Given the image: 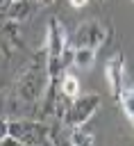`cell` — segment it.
<instances>
[{
	"mask_svg": "<svg viewBox=\"0 0 134 146\" xmlns=\"http://www.w3.org/2000/svg\"><path fill=\"white\" fill-rule=\"evenodd\" d=\"M118 100H120V107H123V112H125V116L134 123V89H123V94L118 96Z\"/></svg>",
	"mask_w": 134,
	"mask_h": 146,
	"instance_id": "obj_11",
	"label": "cell"
},
{
	"mask_svg": "<svg viewBox=\"0 0 134 146\" xmlns=\"http://www.w3.org/2000/svg\"><path fill=\"white\" fill-rule=\"evenodd\" d=\"M59 91L66 94L68 98H75L79 94V80L73 73H61V78H59Z\"/></svg>",
	"mask_w": 134,
	"mask_h": 146,
	"instance_id": "obj_9",
	"label": "cell"
},
{
	"mask_svg": "<svg viewBox=\"0 0 134 146\" xmlns=\"http://www.w3.org/2000/svg\"><path fill=\"white\" fill-rule=\"evenodd\" d=\"M7 137H9V121L0 116V144L7 141Z\"/></svg>",
	"mask_w": 134,
	"mask_h": 146,
	"instance_id": "obj_12",
	"label": "cell"
},
{
	"mask_svg": "<svg viewBox=\"0 0 134 146\" xmlns=\"http://www.w3.org/2000/svg\"><path fill=\"white\" fill-rule=\"evenodd\" d=\"M50 80L52 78L48 75V52L43 48L41 50V57H36L16 78V96L23 103H39L43 98V94L48 91Z\"/></svg>",
	"mask_w": 134,
	"mask_h": 146,
	"instance_id": "obj_1",
	"label": "cell"
},
{
	"mask_svg": "<svg viewBox=\"0 0 134 146\" xmlns=\"http://www.w3.org/2000/svg\"><path fill=\"white\" fill-rule=\"evenodd\" d=\"M39 7L41 5L36 0H14L11 7H9V11H7V18L14 21V23H23V21L32 18Z\"/></svg>",
	"mask_w": 134,
	"mask_h": 146,
	"instance_id": "obj_7",
	"label": "cell"
},
{
	"mask_svg": "<svg viewBox=\"0 0 134 146\" xmlns=\"http://www.w3.org/2000/svg\"><path fill=\"white\" fill-rule=\"evenodd\" d=\"M123 78H125V59H123V55L109 57L107 64H104V80H107V87H109L114 98H118L123 94Z\"/></svg>",
	"mask_w": 134,
	"mask_h": 146,
	"instance_id": "obj_6",
	"label": "cell"
},
{
	"mask_svg": "<svg viewBox=\"0 0 134 146\" xmlns=\"http://www.w3.org/2000/svg\"><path fill=\"white\" fill-rule=\"evenodd\" d=\"M68 43H70V41H68V32H66V27L61 25V21H59V18H50V23H48V36H45L48 59L59 57Z\"/></svg>",
	"mask_w": 134,
	"mask_h": 146,
	"instance_id": "obj_5",
	"label": "cell"
},
{
	"mask_svg": "<svg viewBox=\"0 0 134 146\" xmlns=\"http://www.w3.org/2000/svg\"><path fill=\"white\" fill-rule=\"evenodd\" d=\"M7 139L14 144L41 146V144H52V130L48 123L36 121V119H11Z\"/></svg>",
	"mask_w": 134,
	"mask_h": 146,
	"instance_id": "obj_2",
	"label": "cell"
},
{
	"mask_svg": "<svg viewBox=\"0 0 134 146\" xmlns=\"http://www.w3.org/2000/svg\"><path fill=\"white\" fill-rule=\"evenodd\" d=\"M73 64L77 68H91L95 64V48H75V55H73Z\"/></svg>",
	"mask_w": 134,
	"mask_h": 146,
	"instance_id": "obj_8",
	"label": "cell"
},
{
	"mask_svg": "<svg viewBox=\"0 0 134 146\" xmlns=\"http://www.w3.org/2000/svg\"><path fill=\"white\" fill-rule=\"evenodd\" d=\"M68 2H70V7H75V9H82V7L89 5V0H68Z\"/></svg>",
	"mask_w": 134,
	"mask_h": 146,
	"instance_id": "obj_14",
	"label": "cell"
},
{
	"mask_svg": "<svg viewBox=\"0 0 134 146\" xmlns=\"http://www.w3.org/2000/svg\"><path fill=\"white\" fill-rule=\"evenodd\" d=\"M11 2H14V0H0V21H5V18H7V11H9Z\"/></svg>",
	"mask_w": 134,
	"mask_h": 146,
	"instance_id": "obj_13",
	"label": "cell"
},
{
	"mask_svg": "<svg viewBox=\"0 0 134 146\" xmlns=\"http://www.w3.org/2000/svg\"><path fill=\"white\" fill-rule=\"evenodd\" d=\"M100 2H104V0H100Z\"/></svg>",
	"mask_w": 134,
	"mask_h": 146,
	"instance_id": "obj_16",
	"label": "cell"
},
{
	"mask_svg": "<svg viewBox=\"0 0 134 146\" xmlns=\"http://www.w3.org/2000/svg\"><path fill=\"white\" fill-rule=\"evenodd\" d=\"M36 2H39V5L43 7V5H50V2H55V0H36Z\"/></svg>",
	"mask_w": 134,
	"mask_h": 146,
	"instance_id": "obj_15",
	"label": "cell"
},
{
	"mask_svg": "<svg viewBox=\"0 0 134 146\" xmlns=\"http://www.w3.org/2000/svg\"><path fill=\"white\" fill-rule=\"evenodd\" d=\"M68 41L73 48H100L107 41V30L100 21H84Z\"/></svg>",
	"mask_w": 134,
	"mask_h": 146,
	"instance_id": "obj_4",
	"label": "cell"
},
{
	"mask_svg": "<svg viewBox=\"0 0 134 146\" xmlns=\"http://www.w3.org/2000/svg\"><path fill=\"white\" fill-rule=\"evenodd\" d=\"M93 141H95V137L89 130H84L82 125L70 128V132H68V144H73V146H91Z\"/></svg>",
	"mask_w": 134,
	"mask_h": 146,
	"instance_id": "obj_10",
	"label": "cell"
},
{
	"mask_svg": "<svg viewBox=\"0 0 134 146\" xmlns=\"http://www.w3.org/2000/svg\"><path fill=\"white\" fill-rule=\"evenodd\" d=\"M100 103H102V96L95 94V91H89L84 96H75L61 123L66 128H79V125H84L95 114V110L100 107Z\"/></svg>",
	"mask_w": 134,
	"mask_h": 146,
	"instance_id": "obj_3",
	"label": "cell"
}]
</instances>
